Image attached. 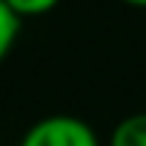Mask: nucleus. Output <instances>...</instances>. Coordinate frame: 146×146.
<instances>
[{"label": "nucleus", "instance_id": "1", "mask_svg": "<svg viewBox=\"0 0 146 146\" xmlns=\"http://www.w3.org/2000/svg\"><path fill=\"white\" fill-rule=\"evenodd\" d=\"M20 146H100L95 129L75 115H49L29 126Z\"/></svg>", "mask_w": 146, "mask_h": 146}, {"label": "nucleus", "instance_id": "2", "mask_svg": "<svg viewBox=\"0 0 146 146\" xmlns=\"http://www.w3.org/2000/svg\"><path fill=\"white\" fill-rule=\"evenodd\" d=\"M109 146H146V112H135L123 117L112 129Z\"/></svg>", "mask_w": 146, "mask_h": 146}, {"label": "nucleus", "instance_id": "3", "mask_svg": "<svg viewBox=\"0 0 146 146\" xmlns=\"http://www.w3.org/2000/svg\"><path fill=\"white\" fill-rule=\"evenodd\" d=\"M20 23H23V20L9 9V3H6V0H0V63L9 57V52H12L17 35H20Z\"/></svg>", "mask_w": 146, "mask_h": 146}, {"label": "nucleus", "instance_id": "5", "mask_svg": "<svg viewBox=\"0 0 146 146\" xmlns=\"http://www.w3.org/2000/svg\"><path fill=\"white\" fill-rule=\"evenodd\" d=\"M126 6H135V9H146V0H123Z\"/></svg>", "mask_w": 146, "mask_h": 146}, {"label": "nucleus", "instance_id": "4", "mask_svg": "<svg viewBox=\"0 0 146 146\" xmlns=\"http://www.w3.org/2000/svg\"><path fill=\"white\" fill-rule=\"evenodd\" d=\"M6 3H9V9L20 20H26V17H43V15H49L52 9H57L60 0H6Z\"/></svg>", "mask_w": 146, "mask_h": 146}]
</instances>
